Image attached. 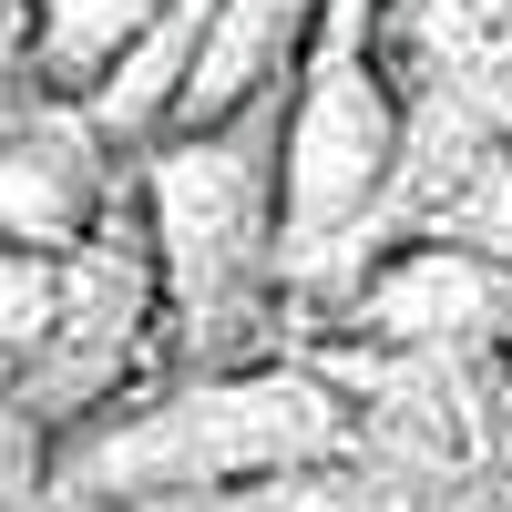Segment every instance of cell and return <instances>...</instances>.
Wrapping results in <instances>:
<instances>
[{
    "instance_id": "6da1fadb",
    "label": "cell",
    "mask_w": 512,
    "mask_h": 512,
    "mask_svg": "<svg viewBox=\"0 0 512 512\" xmlns=\"http://www.w3.org/2000/svg\"><path fill=\"white\" fill-rule=\"evenodd\" d=\"M318 461H359L349 379L308 369V359H226V369H175L144 400L103 410L93 431H72L52 461V492L144 512L175 492L318 472Z\"/></svg>"
},
{
    "instance_id": "7a4b0ae2",
    "label": "cell",
    "mask_w": 512,
    "mask_h": 512,
    "mask_svg": "<svg viewBox=\"0 0 512 512\" xmlns=\"http://www.w3.org/2000/svg\"><path fill=\"white\" fill-rule=\"evenodd\" d=\"M144 226L164 256V359H256V318L287 287V93L144 154Z\"/></svg>"
},
{
    "instance_id": "3957f363",
    "label": "cell",
    "mask_w": 512,
    "mask_h": 512,
    "mask_svg": "<svg viewBox=\"0 0 512 512\" xmlns=\"http://www.w3.org/2000/svg\"><path fill=\"white\" fill-rule=\"evenodd\" d=\"M410 154V103L379 62V0H328L287 82V287L349 277V246L390 205Z\"/></svg>"
},
{
    "instance_id": "277c9868",
    "label": "cell",
    "mask_w": 512,
    "mask_h": 512,
    "mask_svg": "<svg viewBox=\"0 0 512 512\" xmlns=\"http://www.w3.org/2000/svg\"><path fill=\"white\" fill-rule=\"evenodd\" d=\"M154 379H164V256H154V226H144V164H134L123 205L62 256L52 338H41V359L21 369L11 400L52 441H72L103 410L144 400Z\"/></svg>"
},
{
    "instance_id": "5b68a950",
    "label": "cell",
    "mask_w": 512,
    "mask_h": 512,
    "mask_svg": "<svg viewBox=\"0 0 512 512\" xmlns=\"http://www.w3.org/2000/svg\"><path fill=\"white\" fill-rule=\"evenodd\" d=\"M338 328L379 359H492L512 349V256L472 246V236H420L390 246L379 267H359L338 287Z\"/></svg>"
},
{
    "instance_id": "8992f818",
    "label": "cell",
    "mask_w": 512,
    "mask_h": 512,
    "mask_svg": "<svg viewBox=\"0 0 512 512\" xmlns=\"http://www.w3.org/2000/svg\"><path fill=\"white\" fill-rule=\"evenodd\" d=\"M134 164L144 154H123L72 93H31L11 123H0V246L72 256L123 205Z\"/></svg>"
},
{
    "instance_id": "52a82bcc",
    "label": "cell",
    "mask_w": 512,
    "mask_h": 512,
    "mask_svg": "<svg viewBox=\"0 0 512 512\" xmlns=\"http://www.w3.org/2000/svg\"><path fill=\"white\" fill-rule=\"evenodd\" d=\"M318 11H328V0H216V11H205V52H195L175 134L236 123L246 103L287 93L297 62H308V41H318Z\"/></svg>"
},
{
    "instance_id": "ba28073f",
    "label": "cell",
    "mask_w": 512,
    "mask_h": 512,
    "mask_svg": "<svg viewBox=\"0 0 512 512\" xmlns=\"http://www.w3.org/2000/svg\"><path fill=\"white\" fill-rule=\"evenodd\" d=\"M164 0H31V31H41V93H82L123 41H134Z\"/></svg>"
},
{
    "instance_id": "9c48e42d",
    "label": "cell",
    "mask_w": 512,
    "mask_h": 512,
    "mask_svg": "<svg viewBox=\"0 0 512 512\" xmlns=\"http://www.w3.org/2000/svg\"><path fill=\"white\" fill-rule=\"evenodd\" d=\"M441 62L461 72L451 82L461 113L512 123V0H441Z\"/></svg>"
},
{
    "instance_id": "30bf717a",
    "label": "cell",
    "mask_w": 512,
    "mask_h": 512,
    "mask_svg": "<svg viewBox=\"0 0 512 512\" xmlns=\"http://www.w3.org/2000/svg\"><path fill=\"white\" fill-rule=\"evenodd\" d=\"M144 512H369V482L349 461H318V472H267V482H226V492H175Z\"/></svg>"
},
{
    "instance_id": "8fae6325",
    "label": "cell",
    "mask_w": 512,
    "mask_h": 512,
    "mask_svg": "<svg viewBox=\"0 0 512 512\" xmlns=\"http://www.w3.org/2000/svg\"><path fill=\"white\" fill-rule=\"evenodd\" d=\"M52 297H62V256L0 246V400L21 390V369L41 359V338H52Z\"/></svg>"
},
{
    "instance_id": "7c38bea8",
    "label": "cell",
    "mask_w": 512,
    "mask_h": 512,
    "mask_svg": "<svg viewBox=\"0 0 512 512\" xmlns=\"http://www.w3.org/2000/svg\"><path fill=\"white\" fill-rule=\"evenodd\" d=\"M52 461H62V441L21 400H0V512H52Z\"/></svg>"
},
{
    "instance_id": "4fadbf2b",
    "label": "cell",
    "mask_w": 512,
    "mask_h": 512,
    "mask_svg": "<svg viewBox=\"0 0 512 512\" xmlns=\"http://www.w3.org/2000/svg\"><path fill=\"white\" fill-rule=\"evenodd\" d=\"M41 93V31H31V0H0V113Z\"/></svg>"
},
{
    "instance_id": "5bb4252c",
    "label": "cell",
    "mask_w": 512,
    "mask_h": 512,
    "mask_svg": "<svg viewBox=\"0 0 512 512\" xmlns=\"http://www.w3.org/2000/svg\"><path fill=\"white\" fill-rule=\"evenodd\" d=\"M52 512H113V502H72V492H52Z\"/></svg>"
},
{
    "instance_id": "9a60e30c",
    "label": "cell",
    "mask_w": 512,
    "mask_h": 512,
    "mask_svg": "<svg viewBox=\"0 0 512 512\" xmlns=\"http://www.w3.org/2000/svg\"><path fill=\"white\" fill-rule=\"evenodd\" d=\"M11 113H21V103H11ZM11 113H0V123H11Z\"/></svg>"
}]
</instances>
